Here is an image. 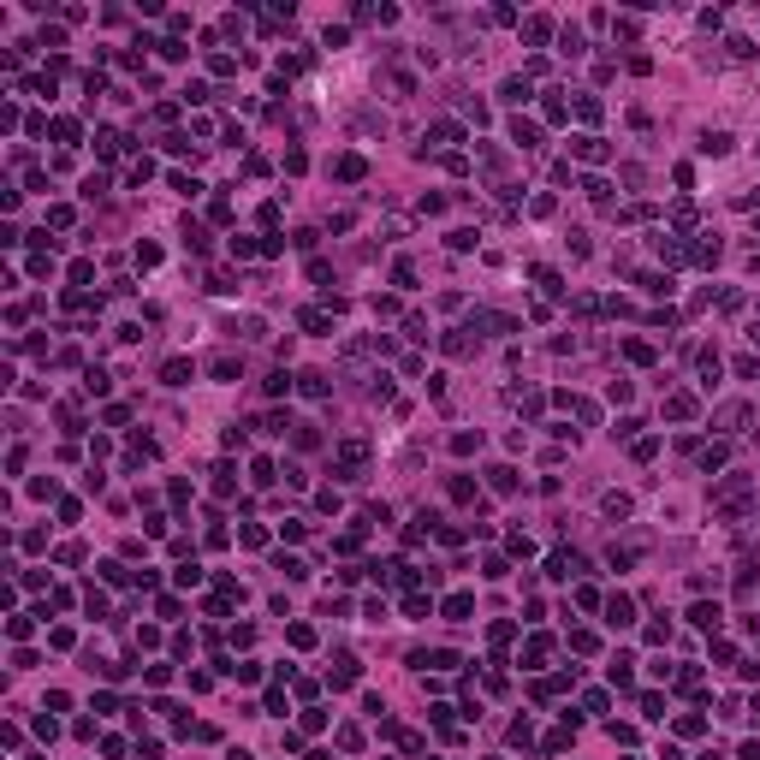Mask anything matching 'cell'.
Masks as SVG:
<instances>
[{
    "instance_id": "1",
    "label": "cell",
    "mask_w": 760,
    "mask_h": 760,
    "mask_svg": "<svg viewBox=\"0 0 760 760\" xmlns=\"http://www.w3.org/2000/svg\"><path fill=\"white\" fill-rule=\"evenodd\" d=\"M749 511H754V481H749V476H724V481H713V517L737 523V517H749Z\"/></svg>"
},
{
    "instance_id": "2",
    "label": "cell",
    "mask_w": 760,
    "mask_h": 760,
    "mask_svg": "<svg viewBox=\"0 0 760 760\" xmlns=\"http://www.w3.org/2000/svg\"><path fill=\"white\" fill-rule=\"evenodd\" d=\"M363 464H368V446L363 440H345L339 446V476H363Z\"/></svg>"
},
{
    "instance_id": "3",
    "label": "cell",
    "mask_w": 760,
    "mask_h": 760,
    "mask_svg": "<svg viewBox=\"0 0 760 760\" xmlns=\"http://www.w3.org/2000/svg\"><path fill=\"white\" fill-rule=\"evenodd\" d=\"M363 678V665H357V653H339V660H333V689H350Z\"/></svg>"
},
{
    "instance_id": "4",
    "label": "cell",
    "mask_w": 760,
    "mask_h": 760,
    "mask_svg": "<svg viewBox=\"0 0 760 760\" xmlns=\"http://www.w3.org/2000/svg\"><path fill=\"white\" fill-rule=\"evenodd\" d=\"M689 623H695V630H719L724 612H719V606H707V600H695V606H689Z\"/></svg>"
},
{
    "instance_id": "5",
    "label": "cell",
    "mask_w": 760,
    "mask_h": 760,
    "mask_svg": "<svg viewBox=\"0 0 760 760\" xmlns=\"http://www.w3.org/2000/svg\"><path fill=\"white\" fill-rule=\"evenodd\" d=\"M630 618H636V600H630V594H612V600H606V623H618V630H623Z\"/></svg>"
},
{
    "instance_id": "6",
    "label": "cell",
    "mask_w": 760,
    "mask_h": 760,
    "mask_svg": "<svg viewBox=\"0 0 760 760\" xmlns=\"http://www.w3.org/2000/svg\"><path fill=\"white\" fill-rule=\"evenodd\" d=\"M363 173H368V161H363V155H339V161H333V178H345V184H357Z\"/></svg>"
},
{
    "instance_id": "7",
    "label": "cell",
    "mask_w": 760,
    "mask_h": 760,
    "mask_svg": "<svg viewBox=\"0 0 760 760\" xmlns=\"http://www.w3.org/2000/svg\"><path fill=\"white\" fill-rule=\"evenodd\" d=\"M487 487H493V493H517V469L511 464H493V469H487Z\"/></svg>"
},
{
    "instance_id": "8",
    "label": "cell",
    "mask_w": 760,
    "mask_h": 760,
    "mask_svg": "<svg viewBox=\"0 0 760 760\" xmlns=\"http://www.w3.org/2000/svg\"><path fill=\"white\" fill-rule=\"evenodd\" d=\"M161 380H166V386H191V380H196V368L184 363V357H173V363L161 368Z\"/></svg>"
},
{
    "instance_id": "9",
    "label": "cell",
    "mask_w": 760,
    "mask_h": 760,
    "mask_svg": "<svg viewBox=\"0 0 760 760\" xmlns=\"http://www.w3.org/2000/svg\"><path fill=\"white\" fill-rule=\"evenodd\" d=\"M665 416L671 422H689V416H695V392H671L665 398Z\"/></svg>"
},
{
    "instance_id": "10",
    "label": "cell",
    "mask_w": 760,
    "mask_h": 760,
    "mask_svg": "<svg viewBox=\"0 0 760 760\" xmlns=\"http://www.w3.org/2000/svg\"><path fill=\"white\" fill-rule=\"evenodd\" d=\"M440 612H446V623H464L469 612H476V600H469V594H446V606H440Z\"/></svg>"
},
{
    "instance_id": "11",
    "label": "cell",
    "mask_w": 760,
    "mask_h": 760,
    "mask_svg": "<svg viewBox=\"0 0 760 760\" xmlns=\"http://www.w3.org/2000/svg\"><path fill=\"white\" fill-rule=\"evenodd\" d=\"M731 149H737L731 131H707V137H701V155H731Z\"/></svg>"
},
{
    "instance_id": "12",
    "label": "cell",
    "mask_w": 760,
    "mask_h": 760,
    "mask_svg": "<svg viewBox=\"0 0 760 760\" xmlns=\"http://www.w3.org/2000/svg\"><path fill=\"white\" fill-rule=\"evenodd\" d=\"M297 392H309V398H327V375H321V368H303V375H297Z\"/></svg>"
},
{
    "instance_id": "13",
    "label": "cell",
    "mask_w": 760,
    "mask_h": 760,
    "mask_svg": "<svg viewBox=\"0 0 760 760\" xmlns=\"http://www.w3.org/2000/svg\"><path fill=\"white\" fill-rule=\"evenodd\" d=\"M713 422H719V428H724V434H737V428H742V422H749V404H724V410H719Z\"/></svg>"
},
{
    "instance_id": "14",
    "label": "cell",
    "mask_w": 760,
    "mask_h": 760,
    "mask_svg": "<svg viewBox=\"0 0 760 760\" xmlns=\"http://www.w3.org/2000/svg\"><path fill=\"white\" fill-rule=\"evenodd\" d=\"M499 101L523 107V101H529V77H505V83H499Z\"/></svg>"
},
{
    "instance_id": "15",
    "label": "cell",
    "mask_w": 760,
    "mask_h": 760,
    "mask_svg": "<svg viewBox=\"0 0 760 760\" xmlns=\"http://www.w3.org/2000/svg\"><path fill=\"white\" fill-rule=\"evenodd\" d=\"M570 149H577V161H606V143L600 137H577Z\"/></svg>"
},
{
    "instance_id": "16",
    "label": "cell",
    "mask_w": 760,
    "mask_h": 760,
    "mask_svg": "<svg viewBox=\"0 0 760 760\" xmlns=\"http://www.w3.org/2000/svg\"><path fill=\"white\" fill-rule=\"evenodd\" d=\"M724 458H731V446L719 440V446H707V451H701V469H707V476H713V469H724Z\"/></svg>"
},
{
    "instance_id": "17",
    "label": "cell",
    "mask_w": 760,
    "mask_h": 760,
    "mask_svg": "<svg viewBox=\"0 0 760 760\" xmlns=\"http://www.w3.org/2000/svg\"><path fill=\"white\" fill-rule=\"evenodd\" d=\"M600 511L612 517V523H618V517H630V493H606V499H600Z\"/></svg>"
},
{
    "instance_id": "18",
    "label": "cell",
    "mask_w": 760,
    "mask_h": 760,
    "mask_svg": "<svg viewBox=\"0 0 760 760\" xmlns=\"http://www.w3.org/2000/svg\"><path fill=\"white\" fill-rule=\"evenodd\" d=\"M446 493L458 499V505H469V499H476V481H469V476H451V481H446Z\"/></svg>"
},
{
    "instance_id": "19",
    "label": "cell",
    "mask_w": 760,
    "mask_h": 760,
    "mask_svg": "<svg viewBox=\"0 0 760 760\" xmlns=\"http://www.w3.org/2000/svg\"><path fill=\"white\" fill-rule=\"evenodd\" d=\"M547 653H552V641H547V636H529V648H523V660H529V665H540V660H547Z\"/></svg>"
},
{
    "instance_id": "20",
    "label": "cell",
    "mask_w": 760,
    "mask_h": 760,
    "mask_svg": "<svg viewBox=\"0 0 760 760\" xmlns=\"http://www.w3.org/2000/svg\"><path fill=\"white\" fill-rule=\"evenodd\" d=\"M446 350H451V357H469V350H476V339H469V327H464V333H446Z\"/></svg>"
},
{
    "instance_id": "21",
    "label": "cell",
    "mask_w": 760,
    "mask_h": 760,
    "mask_svg": "<svg viewBox=\"0 0 760 760\" xmlns=\"http://www.w3.org/2000/svg\"><path fill=\"white\" fill-rule=\"evenodd\" d=\"M606 559H612V570H630V564L641 559V547H612V552H606Z\"/></svg>"
},
{
    "instance_id": "22",
    "label": "cell",
    "mask_w": 760,
    "mask_h": 760,
    "mask_svg": "<svg viewBox=\"0 0 760 760\" xmlns=\"http://www.w3.org/2000/svg\"><path fill=\"white\" fill-rule=\"evenodd\" d=\"M184 244H191V250H196V256H202V250H208V232H202L196 220H184Z\"/></svg>"
},
{
    "instance_id": "23",
    "label": "cell",
    "mask_w": 760,
    "mask_h": 760,
    "mask_svg": "<svg viewBox=\"0 0 760 760\" xmlns=\"http://www.w3.org/2000/svg\"><path fill=\"white\" fill-rule=\"evenodd\" d=\"M511 137H517V143H523V149H535V143H540V131H535V125H529V119H517V125H511Z\"/></svg>"
},
{
    "instance_id": "24",
    "label": "cell",
    "mask_w": 760,
    "mask_h": 760,
    "mask_svg": "<svg viewBox=\"0 0 760 760\" xmlns=\"http://www.w3.org/2000/svg\"><path fill=\"white\" fill-rule=\"evenodd\" d=\"M297 321H303V333H327V315H321V309H303Z\"/></svg>"
},
{
    "instance_id": "25",
    "label": "cell",
    "mask_w": 760,
    "mask_h": 760,
    "mask_svg": "<svg viewBox=\"0 0 760 760\" xmlns=\"http://www.w3.org/2000/svg\"><path fill=\"white\" fill-rule=\"evenodd\" d=\"M262 428H267V434H285V428H291V416H285V410H267Z\"/></svg>"
},
{
    "instance_id": "26",
    "label": "cell",
    "mask_w": 760,
    "mask_h": 760,
    "mask_svg": "<svg viewBox=\"0 0 760 760\" xmlns=\"http://www.w3.org/2000/svg\"><path fill=\"white\" fill-rule=\"evenodd\" d=\"M623 357H630V363H653V345H641V339H630V345H623Z\"/></svg>"
},
{
    "instance_id": "27",
    "label": "cell",
    "mask_w": 760,
    "mask_h": 760,
    "mask_svg": "<svg viewBox=\"0 0 760 760\" xmlns=\"http://www.w3.org/2000/svg\"><path fill=\"white\" fill-rule=\"evenodd\" d=\"M6 636H12V641H24V636H30V618H24V612H12V618H6Z\"/></svg>"
},
{
    "instance_id": "28",
    "label": "cell",
    "mask_w": 760,
    "mask_h": 760,
    "mask_svg": "<svg viewBox=\"0 0 760 760\" xmlns=\"http://www.w3.org/2000/svg\"><path fill=\"white\" fill-rule=\"evenodd\" d=\"M678 731H683V737H701V731H707V719H701V713H683V719H678Z\"/></svg>"
},
{
    "instance_id": "29",
    "label": "cell",
    "mask_w": 760,
    "mask_h": 760,
    "mask_svg": "<svg viewBox=\"0 0 760 760\" xmlns=\"http://www.w3.org/2000/svg\"><path fill=\"white\" fill-rule=\"evenodd\" d=\"M641 713H648V719H665V701H660V695L648 689V695H641Z\"/></svg>"
},
{
    "instance_id": "30",
    "label": "cell",
    "mask_w": 760,
    "mask_h": 760,
    "mask_svg": "<svg viewBox=\"0 0 760 760\" xmlns=\"http://www.w3.org/2000/svg\"><path fill=\"white\" fill-rule=\"evenodd\" d=\"M428 137H434V143H458V125H451V119H440V125L428 131Z\"/></svg>"
},
{
    "instance_id": "31",
    "label": "cell",
    "mask_w": 760,
    "mask_h": 760,
    "mask_svg": "<svg viewBox=\"0 0 760 760\" xmlns=\"http://www.w3.org/2000/svg\"><path fill=\"white\" fill-rule=\"evenodd\" d=\"M232 678H238V683H256V678H262V665H256V660H244V665H232Z\"/></svg>"
},
{
    "instance_id": "32",
    "label": "cell",
    "mask_w": 760,
    "mask_h": 760,
    "mask_svg": "<svg viewBox=\"0 0 760 760\" xmlns=\"http://www.w3.org/2000/svg\"><path fill=\"white\" fill-rule=\"evenodd\" d=\"M339 749H363V731H357V724H339Z\"/></svg>"
},
{
    "instance_id": "33",
    "label": "cell",
    "mask_w": 760,
    "mask_h": 760,
    "mask_svg": "<svg viewBox=\"0 0 760 760\" xmlns=\"http://www.w3.org/2000/svg\"><path fill=\"white\" fill-rule=\"evenodd\" d=\"M476 446H481V434H458V440H451V451H458V458H469Z\"/></svg>"
},
{
    "instance_id": "34",
    "label": "cell",
    "mask_w": 760,
    "mask_h": 760,
    "mask_svg": "<svg viewBox=\"0 0 760 760\" xmlns=\"http://www.w3.org/2000/svg\"><path fill=\"white\" fill-rule=\"evenodd\" d=\"M547 30H552L547 18H529V24H523V36H529V42H547Z\"/></svg>"
},
{
    "instance_id": "35",
    "label": "cell",
    "mask_w": 760,
    "mask_h": 760,
    "mask_svg": "<svg viewBox=\"0 0 760 760\" xmlns=\"http://www.w3.org/2000/svg\"><path fill=\"white\" fill-rule=\"evenodd\" d=\"M404 612H410V618H434V606L422 600V594H410V600H404Z\"/></svg>"
},
{
    "instance_id": "36",
    "label": "cell",
    "mask_w": 760,
    "mask_h": 760,
    "mask_svg": "<svg viewBox=\"0 0 760 760\" xmlns=\"http://www.w3.org/2000/svg\"><path fill=\"white\" fill-rule=\"evenodd\" d=\"M724 48H731V60H749V54H754V42H749V36H731Z\"/></svg>"
},
{
    "instance_id": "37",
    "label": "cell",
    "mask_w": 760,
    "mask_h": 760,
    "mask_svg": "<svg viewBox=\"0 0 760 760\" xmlns=\"http://www.w3.org/2000/svg\"><path fill=\"white\" fill-rule=\"evenodd\" d=\"M54 137L60 143H77V119H54Z\"/></svg>"
},
{
    "instance_id": "38",
    "label": "cell",
    "mask_w": 760,
    "mask_h": 760,
    "mask_svg": "<svg viewBox=\"0 0 760 760\" xmlns=\"http://www.w3.org/2000/svg\"><path fill=\"white\" fill-rule=\"evenodd\" d=\"M754 267H760V256H754Z\"/></svg>"
}]
</instances>
